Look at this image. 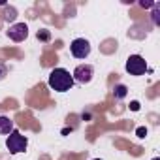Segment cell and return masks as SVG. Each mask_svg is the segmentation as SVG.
I'll list each match as a JSON object with an SVG mask.
<instances>
[{
	"label": "cell",
	"mask_w": 160,
	"mask_h": 160,
	"mask_svg": "<svg viewBox=\"0 0 160 160\" xmlns=\"http://www.w3.org/2000/svg\"><path fill=\"white\" fill-rule=\"evenodd\" d=\"M27 145H28L27 136H23V134L17 132V130H13V132L8 136V139H6V147H8V151H10L12 154L25 152V151H27Z\"/></svg>",
	"instance_id": "2"
},
{
	"label": "cell",
	"mask_w": 160,
	"mask_h": 160,
	"mask_svg": "<svg viewBox=\"0 0 160 160\" xmlns=\"http://www.w3.org/2000/svg\"><path fill=\"white\" fill-rule=\"evenodd\" d=\"M158 4H154V12H152V21H154V25H160V19H158Z\"/></svg>",
	"instance_id": "11"
},
{
	"label": "cell",
	"mask_w": 160,
	"mask_h": 160,
	"mask_svg": "<svg viewBox=\"0 0 160 160\" xmlns=\"http://www.w3.org/2000/svg\"><path fill=\"white\" fill-rule=\"evenodd\" d=\"M136 134H138V138H145V136H147V128H143V126H139V128L136 130Z\"/></svg>",
	"instance_id": "12"
},
{
	"label": "cell",
	"mask_w": 160,
	"mask_h": 160,
	"mask_svg": "<svg viewBox=\"0 0 160 160\" xmlns=\"http://www.w3.org/2000/svg\"><path fill=\"white\" fill-rule=\"evenodd\" d=\"M13 130H15V128H13V121H12L10 117H6V115L0 117V134L10 136Z\"/></svg>",
	"instance_id": "7"
},
{
	"label": "cell",
	"mask_w": 160,
	"mask_h": 160,
	"mask_svg": "<svg viewBox=\"0 0 160 160\" xmlns=\"http://www.w3.org/2000/svg\"><path fill=\"white\" fill-rule=\"evenodd\" d=\"M70 51H72V55L75 58H87L91 55V43L85 38H75L70 43Z\"/></svg>",
	"instance_id": "5"
},
{
	"label": "cell",
	"mask_w": 160,
	"mask_h": 160,
	"mask_svg": "<svg viewBox=\"0 0 160 160\" xmlns=\"http://www.w3.org/2000/svg\"><path fill=\"white\" fill-rule=\"evenodd\" d=\"M15 17H17V10H15V8H8V6H6L4 21H15Z\"/></svg>",
	"instance_id": "9"
},
{
	"label": "cell",
	"mask_w": 160,
	"mask_h": 160,
	"mask_svg": "<svg viewBox=\"0 0 160 160\" xmlns=\"http://www.w3.org/2000/svg\"><path fill=\"white\" fill-rule=\"evenodd\" d=\"M113 94H115V98H117V100H122V98L128 94V89H126V85H115V89H113Z\"/></svg>",
	"instance_id": "8"
},
{
	"label": "cell",
	"mask_w": 160,
	"mask_h": 160,
	"mask_svg": "<svg viewBox=\"0 0 160 160\" xmlns=\"http://www.w3.org/2000/svg\"><path fill=\"white\" fill-rule=\"evenodd\" d=\"M49 87L53 89V91H57V92H66V91H70L72 87H73V77H72V73L66 70V68H55L51 73H49Z\"/></svg>",
	"instance_id": "1"
},
{
	"label": "cell",
	"mask_w": 160,
	"mask_h": 160,
	"mask_svg": "<svg viewBox=\"0 0 160 160\" xmlns=\"http://www.w3.org/2000/svg\"><path fill=\"white\" fill-rule=\"evenodd\" d=\"M38 38H42V40H49V32H47V30H40V32H38Z\"/></svg>",
	"instance_id": "13"
},
{
	"label": "cell",
	"mask_w": 160,
	"mask_h": 160,
	"mask_svg": "<svg viewBox=\"0 0 160 160\" xmlns=\"http://www.w3.org/2000/svg\"><path fill=\"white\" fill-rule=\"evenodd\" d=\"M92 160H102V158H92Z\"/></svg>",
	"instance_id": "16"
},
{
	"label": "cell",
	"mask_w": 160,
	"mask_h": 160,
	"mask_svg": "<svg viewBox=\"0 0 160 160\" xmlns=\"http://www.w3.org/2000/svg\"><path fill=\"white\" fill-rule=\"evenodd\" d=\"M151 6H154V4H151V2H141V8H151Z\"/></svg>",
	"instance_id": "15"
},
{
	"label": "cell",
	"mask_w": 160,
	"mask_h": 160,
	"mask_svg": "<svg viewBox=\"0 0 160 160\" xmlns=\"http://www.w3.org/2000/svg\"><path fill=\"white\" fill-rule=\"evenodd\" d=\"M152 160H160V158H152Z\"/></svg>",
	"instance_id": "17"
},
{
	"label": "cell",
	"mask_w": 160,
	"mask_h": 160,
	"mask_svg": "<svg viewBox=\"0 0 160 160\" xmlns=\"http://www.w3.org/2000/svg\"><path fill=\"white\" fill-rule=\"evenodd\" d=\"M92 75H94V68H92L91 64H79V66L73 70V73H72L73 81L81 83V85L91 83V81H92Z\"/></svg>",
	"instance_id": "4"
},
{
	"label": "cell",
	"mask_w": 160,
	"mask_h": 160,
	"mask_svg": "<svg viewBox=\"0 0 160 160\" xmlns=\"http://www.w3.org/2000/svg\"><path fill=\"white\" fill-rule=\"evenodd\" d=\"M27 36H28V27H27L25 23H15V25H12L10 30H8V38L13 40V42H17V43H19V42H25Z\"/></svg>",
	"instance_id": "6"
},
{
	"label": "cell",
	"mask_w": 160,
	"mask_h": 160,
	"mask_svg": "<svg viewBox=\"0 0 160 160\" xmlns=\"http://www.w3.org/2000/svg\"><path fill=\"white\" fill-rule=\"evenodd\" d=\"M130 108H132L134 111H138V109H139V104H138V102H132V104H130Z\"/></svg>",
	"instance_id": "14"
},
{
	"label": "cell",
	"mask_w": 160,
	"mask_h": 160,
	"mask_svg": "<svg viewBox=\"0 0 160 160\" xmlns=\"http://www.w3.org/2000/svg\"><path fill=\"white\" fill-rule=\"evenodd\" d=\"M147 70H149L147 62H145V58L141 55H130L126 58V72L130 75H143Z\"/></svg>",
	"instance_id": "3"
},
{
	"label": "cell",
	"mask_w": 160,
	"mask_h": 160,
	"mask_svg": "<svg viewBox=\"0 0 160 160\" xmlns=\"http://www.w3.org/2000/svg\"><path fill=\"white\" fill-rule=\"evenodd\" d=\"M6 75H8V66H6L4 62H0V81H2Z\"/></svg>",
	"instance_id": "10"
}]
</instances>
